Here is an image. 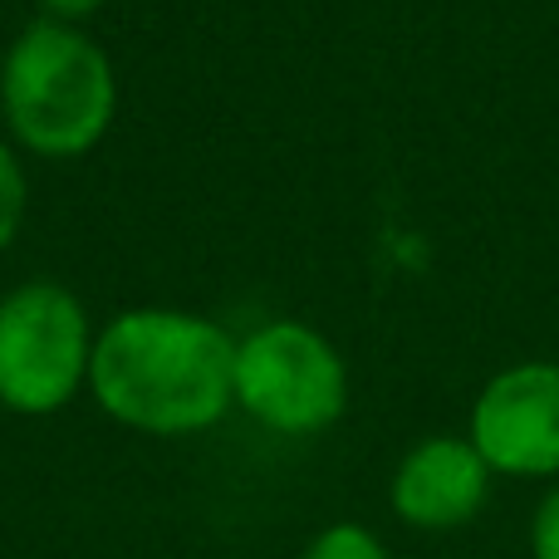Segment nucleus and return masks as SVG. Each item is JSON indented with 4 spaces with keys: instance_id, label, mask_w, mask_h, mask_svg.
I'll list each match as a JSON object with an SVG mask.
<instances>
[{
    "instance_id": "nucleus-1",
    "label": "nucleus",
    "mask_w": 559,
    "mask_h": 559,
    "mask_svg": "<svg viewBox=\"0 0 559 559\" xmlns=\"http://www.w3.org/2000/svg\"><path fill=\"white\" fill-rule=\"evenodd\" d=\"M88 393L128 432H212L236 407V338L177 305L123 309L94 338Z\"/></svg>"
},
{
    "instance_id": "nucleus-6",
    "label": "nucleus",
    "mask_w": 559,
    "mask_h": 559,
    "mask_svg": "<svg viewBox=\"0 0 559 559\" xmlns=\"http://www.w3.org/2000/svg\"><path fill=\"white\" fill-rule=\"evenodd\" d=\"M486 496H491V466L481 462L472 437H423L388 481L393 515L427 535L472 525Z\"/></svg>"
},
{
    "instance_id": "nucleus-3",
    "label": "nucleus",
    "mask_w": 559,
    "mask_h": 559,
    "mask_svg": "<svg viewBox=\"0 0 559 559\" xmlns=\"http://www.w3.org/2000/svg\"><path fill=\"white\" fill-rule=\"evenodd\" d=\"M98 329L59 280H25L0 295V407L55 417L88 388Z\"/></svg>"
},
{
    "instance_id": "nucleus-5",
    "label": "nucleus",
    "mask_w": 559,
    "mask_h": 559,
    "mask_svg": "<svg viewBox=\"0 0 559 559\" xmlns=\"http://www.w3.org/2000/svg\"><path fill=\"white\" fill-rule=\"evenodd\" d=\"M491 476H559V364H515L481 388L466 427Z\"/></svg>"
},
{
    "instance_id": "nucleus-9",
    "label": "nucleus",
    "mask_w": 559,
    "mask_h": 559,
    "mask_svg": "<svg viewBox=\"0 0 559 559\" xmlns=\"http://www.w3.org/2000/svg\"><path fill=\"white\" fill-rule=\"evenodd\" d=\"M531 555L535 559H559V486L540 496L531 515Z\"/></svg>"
},
{
    "instance_id": "nucleus-8",
    "label": "nucleus",
    "mask_w": 559,
    "mask_h": 559,
    "mask_svg": "<svg viewBox=\"0 0 559 559\" xmlns=\"http://www.w3.org/2000/svg\"><path fill=\"white\" fill-rule=\"evenodd\" d=\"M299 559H393V555H388V545L378 540L368 525L334 521V525H324V531L305 545V555H299Z\"/></svg>"
},
{
    "instance_id": "nucleus-2",
    "label": "nucleus",
    "mask_w": 559,
    "mask_h": 559,
    "mask_svg": "<svg viewBox=\"0 0 559 559\" xmlns=\"http://www.w3.org/2000/svg\"><path fill=\"white\" fill-rule=\"evenodd\" d=\"M0 114L20 153L69 163L94 153L118 118L108 49L64 20H29L0 59Z\"/></svg>"
},
{
    "instance_id": "nucleus-7",
    "label": "nucleus",
    "mask_w": 559,
    "mask_h": 559,
    "mask_svg": "<svg viewBox=\"0 0 559 559\" xmlns=\"http://www.w3.org/2000/svg\"><path fill=\"white\" fill-rule=\"evenodd\" d=\"M29 216V173L15 143L0 138V251H10Z\"/></svg>"
},
{
    "instance_id": "nucleus-10",
    "label": "nucleus",
    "mask_w": 559,
    "mask_h": 559,
    "mask_svg": "<svg viewBox=\"0 0 559 559\" xmlns=\"http://www.w3.org/2000/svg\"><path fill=\"white\" fill-rule=\"evenodd\" d=\"M45 20H64V25H84L88 15L104 10V0H35Z\"/></svg>"
},
{
    "instance_id": "nucleus-4",
    "label": "nucleus",
    "mask_w": 559,
    "mask_h": 559,
    "mask_svg": "<svg viewBox=\"0 0 559 559\" xmlns=\"http://www.w3.org/2000/svg\"><path fill=\"white\" fill-rule=\"evenodd\" d=\"M236 407L265 432L314 437L348 407V368L319 329L271 319L236 338Z\"/></svg>"
}]
</instances>
